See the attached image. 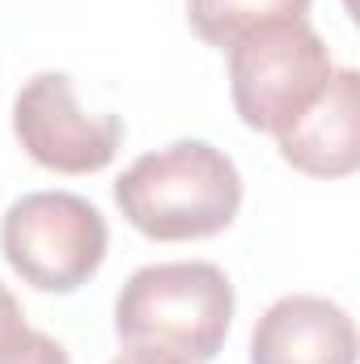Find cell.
Segmentation results:
<instances>
[{"instance_id": "1", "label": "cell", "mask_w": 360, "mask_h": 364, "mask_svg": "<svg viewBox=\"0 0 360 364\" xmlns=\"http://www.w3.org/2000/svg\"><path fill=\"white\" fill-rule=\"evenodd\" d=\"M115 203L149 242H199L233 225L242 208V174L221 149L174 140L123 170Z\"/></svg>"}, {"instance_id": "2", "label": "cell", "mask_w": 360, "mask_h": 364, "mask_svg": "<svg viewBox=\"0 0 360 364\" xmlns=\"http://www.w3.org/2000/svg\"><path fill=\"white\" fill-rule=\"evenodd\" d=\"M233 305V284L216 263H153L123 284L115 301V335L123 348L162 352L182 364H208L225 348Z\"/></svg>"}, {"instance_id": "3", "label": "cell", "mask_w": 360, "mask_h": 364, "mask_svg": "<svg viewBox=\"0 0 360 364\" xmlns=\"http://www.w3.org/2000/svg\"><path fill=\"white\" fill-rule=\"evenodd\" d=\"M335 64L309 21H280L229 47V93L246 127L280 136L331 85Z\"/></svg>"}, {"instance_id": "4", "label": "cell", "mask_w": 360, "mask_h": 364, "mask_svg": "<svg viewBox=\"0 0 360 364\" xmlns=\"http://www.w3.org/2000/svg\"><path fill=\"white\" fill-rule=\"evenodd\" d=\"M110 233L102 212L73 191H30L0 220L9 267L38 292H77L106 259Z\"/></svg>"}, {"instance_id": "5", "label": "cell", "mask_w": 360, "mask_h": 364, "mask_svg": "<svg viewBox=\"0 0 360 364\" xmlns=\"http://www.w3.org/2000/svg\"><path fill=\"white\" fill-rule=\"evenodd\" d=\"M13 136L55 174H97L115 161L123 144L119 114H90L68 73H38L30 77L13 102Z\"/></svg>"}, {"instance_id": "6", "label": "cell", "mask_w": 360, "mask_h": 364, "mask_svg": "<svg viewBox=\"0 0 360 364\" xmlns=\"http://www.w3.org/2000/svg\"><path fill=\"white\" fill-rule=\"evenodd\" d=\"M250 364H356V326L327 296H280L255 322Z\"/></svg>"}, {"instance_id": "7", "label": "cell", "mask_w": 360, "mask_h": 364, "mask_svg": "<svg viewBox=\"0 0 360 364\" xmlns=\"http://www.w3.org/2000/svg\"><path fill=\"white\" fill-rule=\"evenodd\" d=\"M280 157L309 178H348L360 170V77L335 68L322 97L275 136Z\"/></svg>"}, {"instance_id": "8", "label": "cell", "mask_w": 360, "mask_h": 364, "mask_svg": "<svg viewBox=\"0 0 360 364\" xmlns=\"http://www.w3.org/2000/svg\"><path fill=\"white\" fill-rule=\"evenodd\" d=\"M309 4L314 0H186V21L208 47L229 51L255 30L280 21H305Z\"/></svg>"}, {"instance_id": "9", "label": "cell", "mask_w": 360, "mask_h": 364, "mask_svg": "<svg viewBox=\"0 0 360 364\" xmlns=\"http://www.w3.org/2000/svg\"><path fill=\"white\" fill-rule=\"evenodd\" d=\"M0 364H73V360H68V352H64L51 335L30 331V335L9 352V360H0Z\"/></svg>"}, {"instance_id": "10", "label": "cell", "mask_w": 360, "mask_h": 364, "mask_svg": "<svg viewBox=\"0 0 360 364\" xmlns=\"http://www.w3.org/2000/svg\"><path fill=\"white\" fill-rule=\"evenodd\" d=\"M26 335H30L26 314H21V305H17V296L0 284V360H9V352H13Z\"/></svg>"}, {"instance_id": "11", "label": "cell", "mask_w": 360, "mask_h": 364, "mask_svg": "<svg viewBox=\"0 0 360 364\" xmlns=\"http://www.w3.org/2000/svg\"><path fill=\"white\" fill-rule=\"evenodd\" d=\"M110 364H182V360H174V356H162V352H140V348H127L119 360H110Z\"/></svg>"}]
</instances>
